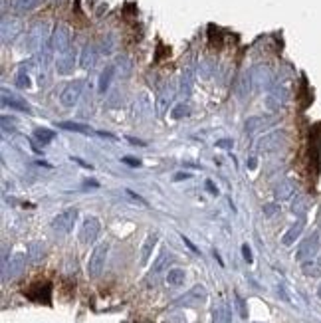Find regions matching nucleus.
I'll return each mask as SVG.
<instances>
[{
	"mask_svg": "<svg viewBox=\"0 0 321 323\" xmlns=\"http://www.w3.org/2000/svg\"><path fill=\"white\" fill-rule=\"evenodd\" d=\"M248 165H250V169H254V167H256V159H250Z\"/></svg>",
	"mask_w": 321,
	"mask_h": 323,
	"instance_id": "41",
	"label": "nucleus"
},
{
	"mask_svg": "<svg viewBox=\"0 0 321 323\" xmlns=\"http://www.w3.org/2000/svg\"><path fill=\"white\" fill-rule=\"evenodd\" d=\"M303 274H305V276H319L321 270L319 266H315L313 262H305V264H303Z\"/></svg>",
	"mask_w": 321,
	"mask_h": 323,
	"instance_id": "27",
	"label": "nucleus"
},
{
	"mask_svg": "<svg viewBox=\"0 0 321 323\" xmlns=\"http://www.w3.org/2000/svg\"><path fill=\"white\" fill-rule=\"evenodd\" d=\"M107 252H109V244L107 242H101L97 244L90 256V262H88V276L90 278H99L103 268H105V260H107Z\"/></svg>",
	"mask_w": 321,
	"mask_h": 323,
	"instance_id": "1",
	"label": "nucleus"
},
{
	"mask_svg": "<svg viewBox=\"0 0 321 323\" xmlns=\"http://www.w3.org/2000/svg\"><path fill=\"white\" fill-rule=\"evenodd\" d=\"M185 278H187L185 270H181V268H173V270H169V274H167V284H169L171 288H179V286H183V284H185Z\"/></svg>",
	"mask_w": 321,
	"mask_h": 323,
	"instance_id": "14",
	"label": "nucleus"
},
{
	"mask_svg": "<svg viewBox=\"0 0 321 323\" xmlns=\"http://www.w3.org/2000/svg\"><path fill=\"white\" fill-rule=\"evenodd\" d=\"M206 189H208V191H210V193H212V194H218V191H216V189H214V185H212V183H210V181H208V183H206Z\"/></svg>",
	"mask_w": 321,
	"mask_h": 323,
	"instance_id": "39",
	"label": "nucleus"
},
{
	"mask_svg": "<svg viewBox=\"0 0 321 323\" xmlns=\"http://www.w3.org/2000/svg\"><path fill=\"white\" fill-rule=\"evenodd\" d=\"M34 288L38 290V295H34L32 299L34 301H42V284H36ZM50 293H52V286L46 284V288H44V301H46V303H50Z\"/></svg>",
	"mask_w": 321,
	"mask_h": 323,
	"instance_id": "22",
	"label": "nucleus"
},
{
	"mask_svg": "<svg viewBox=\"0 0 321 323\" xmlns=\"http://www.w3.org/2000/svg\"><path fill=\"white\" fill-rule=\"evenodd\" d=\"M242 254H244V260H246L248 264L252 262V250H250V246H248V244H244V246H242Z\"/></svg>",
	"mask_w": 321,
	"mask_h": 323,
	"instance_id": "33",
	"label": "nucleus"
},
{
	"mask_svg": "<svg viewBox=\"0 0 321 323\" xmlns=\"http://www.w3.org/2000/svg\"><path fill=\"white\" fill-rule=\"evenodd\" d=\"M317 248H319V234L313 232L311 236H307V238L299 244V248H297V252H295V258L301 260V262L313 258V256L317 254Z\"/></svg>",
	"mask_w": 321,
	"mask_h": 323,
	"instance_id": "3",
	"label": "nucleus"
},
{
	"mask_svg": "<svg viewBox=\"0 0 321 323\" xmlns=\"http://www.w3.org/2000/svg\"><path fill=\"white\" fill-rule=\"evenodd\" d=\"M34 137H36V141H38V143L48 145V143H52V141H54L56 133H54L52 129H36L34 131Z\"/></svg>",
	"mask_w": 321,
	"mask_h": 323,
	"instance_id": "18",
	"label": "nucleus"
},
{
	"mask_svg": "<svg viewBox=\"0 0 321 323\" xmlns=\"http://www.w3.org/2000/svg\"><path fill=\"white\" fill-rule=\"evenodd\" d=\"M169 262H171V256H169V252L167 250H163L159 254V258L155 260V264H153V274L157 276V274H160L167 266H169Z\"/></svg>",
	"mask_w": 321,
	"mask_h": 323,
	"instance_id": "19",
	"label": "nucleus"
},
{
	"mask_svg": "<svg viewBox=\"0 0 321 323\" xmlns=\"http://www.w3.org/2000/svg\"><path fill=\"white\" fill-rule=\"evenodd\" d=\"M123 163H127V165H133V167H139V161H137V159H127V157H125V159H123Z\"/></svg>",
	"mask_w": 321,
	"mask_h": 323,
	"instance_id": "38",
	"label": "nucleus"
},
{
	"mask_svg": "<svg viewBox=\"0 0 321 323\" xmlns=\"http://www.w3.org/2000/svg\"><path fill=\"white\" fill-rule=\"evenodd\" d=\"M278 210H280V206H278V204H274V202L264 204V214H266V216H274Z\"/></svg>",
	"mask_w": 321,
	"mask_h": 323,
	"instance_id": "29",
	"label": "nucleus"
},
{
	"mask_svg": "<svg viewBox=\"0 0 321 323\" xmlns=\"http://www.w3.org/2000/svg\"><path fill=\"white\" fill-rule=\"evenodd\" d=\"M303 228H305V218H299V220H297V222H295V224H293V226L289 228L288 232L284 234L282 242H284L286 246H291V244H293V242L299 238V234L303 232Z\"/></svg>",
	"mask_w": 321,
	"mask_h": 323,
	"instance_id": "11",
	"label": "nucleus"
},
{
	"mask_svg": "<svg viewBox=\"0 0 321 323\" xmlns=\"http://www.w3.org/2000/svg\"><path fill=\"white\" fill-rule=\"evenodd\" d=\"M232 145H234V143H232L230 139H222V141L216 143V147H232Z\"/></svg>",
	"mask_w": 321,
	"mask_h": 323,
	"instance_id": "35",
	"label": "nucleus"
},
{
	"mask_svg": "<svg viewBox=\"0 0 321 323\" xmlns=\"http://www.w3.org/2000/svg\"><path fill=\"white\" fill-rule=\"evenodd\" d=\"M113 75H115V65H109V67H105L101 71V75H99V92L101 94H105L109 90V84H111Z\"/></svg>",
	"mask_w": 321,
	"mask_h": 323,
	"instance_id": "16",
	"label": "nucleus"
},
{
	"mask_svg": "<svg viewBox=\"0 0 321 323\" xmlns=\"http://www.w3.org/2000/svg\"><path fill=\"white\" fill-rule=\"evenodd\" d=\"M67 46H69V30L67 26H58L52 36V48L58 52H65Z\"/></svg>",
	"mask_w": 321,
	"mask_h": 323,
	"instance_id": "7",
	"label": "nucleus"
},
{
	"mask_svg": "<svg viewBox=\"0 0 321 323\" xmlns=\"http://www.w3.org/2000/svg\"><path fill=\"white\" fill-rule=\"evenodd\" d=\"M291 194H293V185L288 183V181H284V183H280L276 187V198L278 200H288Z\"/></svg>",
	"mask_w": 321,
	"mask_h": 323,
	"instance_id": "17",
	"label": "nucleus"
},
{
	"mask_svg": "<svg viewBox=\"0 0 321 323\" xmlns=\"http://www.w3.org/2000/svg\"><path fill=\"white\" fill-rule=\"evenodd\" d=\"M317 295H319V297H321V286H319V290H317Z\"/></svg>",
	"mask_w": 321,
	"mask_h": 323,
	"instance_id": "42",
	"label": "nucleus"
},
{
	"mask_svg": "<svg viewBox=\"0 0 321 323\" xmlns=\"http://www.w3.org/2000/svg\"><path fill=\"white\" fill-rule=\"evenodd\" d=\"M282 139H284V133L282 131H272V133H268V135H264L262 139H260V143H258V149L260 151H272V149H276L280 143H282Z\"/></svg>",
	"mask_w": 321,
	"mask_h": 323,
	"instance_id": "8",
	"label": "nucleus"
},
{
	"mask_svg": "<svg viewBox=\"0 0 321 323\" xmlns=\"http://www.w3.org/2000/svg\"><path fill=\"white\" fill-rule=\"evenodd\" d=\"M60 127L67 131H75V133H90V131H92L88 125H84V123H73V121H62Z\"/></svg>",
	"mask_w": 321,
	"mask_h": 323,
	"instance_id": "21",
	"label": "nucleus"
},
{
	"mask_svg": "<svg viewBox=\"0 0 321 323\" xmlns=\"http://www.w3.org/2000/svg\"><path fill=\"white\" fill-rule=\"evenodd\" d=\"M82 65L88 69V67H94L97 62V50L94 44H88L86 48H84V52H82Z\"/></svg>",
	"mask_w": 321,
	"mask_h": 323,
	"instance_id": "13",
	"label": "nucleus"
},
{
	"mask_svg": "<svg viewBox=\"0 0 321 323\" xmlns=\"http://www.w3.org/2000/svg\"><path fill=\"white\" fill-rule=\"evenodd\" d=\"M16 86H18V88H28V86H30V79H28V75H26L24 71H20V73L16 75Z\"/></svg>",
	"mask_w": 321,
	"mask_h": 323,
	"instance_id": "28",
	"label": "nucleus"
},
{
	"mask_svg": "<svg viewBox=\"0 0 321 323\" xmlns=\"http://www.w3.org/2000/svg\"><path fill=\"white\" fill-rule=\"evenodd\" d=\"M117 67H119L121 75H123V77H127L129 73H131V62H129V58H125V56H121V58L117 60Z\"/></svg>",
	"mask_w": 321,
	"mask_h": 323,
	"instance_id": "26",
	"label": "nucleus"
},
{
	"mask_svg": "<svg viewBox=\"0 0 321 323\" xmlns=\"http://www.w3.org/2000/svg\"><path fill=\"white\" fill-rule=\"evenodd\" d=\"M236 305H238V309H240V315H242V317H248V313H246V305H244V301H242V297H240V295H236Z\"/></svg>",
	"mask_w": 321,
	"mask_h": 323,
	"instance_id": "32",
	"label": "nucleus"
},
{
	"mask_svg": "<svg viewBox=\"0 0 321 323\" xmlns=\"http://www.w3.org/2000/svg\"><path fill=\"white\" fill-rule=\"evenodd\" d=\"M189 177H191V175H187V173H181V175H177L175 179H177V181H181V179H189Z\"/></svg>",
	"mask_w": 321,
	"mask_h": 323,
	"instance_id": "40",
	"label": "nucleus"
},
{
	"mask_svg": "<svg viewBox=\"0 0 321 323\" xmlns=\"http://www.w3.org/2000/svg\"><path fill=\"white\" fill-rule=\"evenodd\" d=\"M157 234L153 232V234H149L147 238H145V242H143V248H141V264L145 266L149 258H151V252H153V248H155V244H157Z\"/></svg>",
	"mask_w": 321,
	"mask_h": 323,
	"instance_id": "12",
	"label": "nucleus"
},
{
	"mask_svg": "<svg viewBox=\"0 0 321 323\" xmlns=\"http://www.w3.org/2000/svg\"><path fill=\"white\" fill-rule=\"evenodd\" d=\"M291 210H293L295 214H303V212L307 210V200H305L303 196L295 198V200H293V204H291Z\"/></svg>",
	"mask_w": 321,
	"mask_h": 323,
	"instance_id": "25",
	"label": "nucleus"
},
{
	"mask_svg": "<svg viewBox=\"0 0 321 323\" xmlns=\"http://www.w3.org/2000/svg\"><path fill=\"white\" fill-rule=\"evenodd\" d=\"M99 232H101V224H99V220H97L96 216H90V218H86V222L82 224V230H79V240L84 242V244H94L97 240V236H99Z\"/></svg>",
	"mask_w": 321,
	"mask_h": 323,
	"instance_id": "4",
	"label": "nucleus"
},
{
	"mask_svg": "<svg viewBox=\"0 0 321 323\" xmlns=\"http://www.w3.org/2000/svg\"><path fill=\"white\" fill-rule=\"evenodd\" d=\"M214 323H224V311L222 309H214Z\"/></svg>",
	"mask_w": 321,
	"mask_h": 323,
	"instance_id": "34",
	"label": "nucleus"
},
{
	"mask_svg": "<svg viewBox=\"0 0 321 323\" xmlns=\"http://www.w3.org/2000/svg\"><path fill=\"white\" fill-rule=\"evenodd\" d=\"M73 65H75V54H73V52H64V54L56 60V69H58V73H62V75L71 73V71H73Z\"/></svg>",
	"mask_w": 321,
	"mask_h": 323,
	"instance_id": "9",
	"label": "nucleus"
},
{
	"mask_svg": "<svg viewBox=\"0 0 321 323\" xmlns=\"http://www.w3.org/2000/svg\"><path fill=\"white\" fill-rule=\"evenodd\" d=\"M248 92H250V75H242L238 82V96L246 97Z\"/></svg>",
	"mask_w": 321,
	"mask_h": 323,
	"instance_id": "24",
	"label": "nucleus"
},
{
	"mask_svg": "<svg viewBox=\"0 0 321 323\" xmlns=\"http://www.w3.org/2000/svg\"><path fill=\"white\" fill-rule=\"evenodd\" d=\"M2 103H4L6 107H14V109H22V111H30V105H28L24 99L16 97L14 94H8V90H2Z\"/></svg>",
	"mask_w": 321,
	"mask_h": 323,
	"instance_id": "10",
	"label": "nucleus"
},
{
	"mask_svg": "<svg viewBox=\"0 0 321 323\" xmlns=\"http://www.w3.org/2000/svg\"><path fill=\"white\" fill-rule=\"evenodd\" d=\"M183 240H185V244H187V246H189V248L193 250L194 254H198V250H196V246H194V244H193V242H191V240H189V238H187V236H183Z\"/></svg>",
	"mask_w": 321,
	"mask_h": 323,
	"instance_id": "36",
	"label": "nucleus"
},
{
	"mask_svg": "<svg viewBox=\"0 0 321 323\" xmlns=\"http://www.w3.org/2000/svg\"><path fill=\"white\" fill-rule=\"evenodd\" d=\"M24 268H26V254H14L12 258H10V264L2 270V278L4 280H14V278H18L22 272H24Z\"/></svg>",
	"mask_w": 321,
	"mask_h": 323,
	"instance_id": "6",
	"label": "nucleus"
},
{
	"mask_svg": "<svg viewBox=\"0 0 321 323\" xmlns=\"http://www.w3.org/2000/svg\"><path fill=\"white\" fill-rule=\"evenodd\" d=\"M71 161H75V163H77V165H82V167H86V169H94L92 165H88V163H84V161H82V159H79V157H71Z\"/></svg>",
	"mask_w": 321,
	"mask_h": 323,
	"instance_id": "37",
	"label": "nucleus"
},
{
	"mask_svg": "<svg viewBox=\"0 0 321 323\" xmlns=\"http://www.w3.org/2000/svg\"><path fill=\"white\" fill-rule=\"evenodd\" d=\"M169 99H171V96H167V94H163V96L159 97V101H157V111H159V113L165 111V107H167Z\"/></svg>",
	"mask_w": 321,
	"mask_h": 323,
	"instance_id": "30",
	"label": "nucleus"
},
{
	"mask_svg": "<svg viewBox=\"0 0 321 323\" xmlns=\"http://www.w3.org/2000/svg\"><path fill=\"white\" fill-rule=\"evenodd\" d=\"M44 256H46V244H42V242H32V244L28 246V260H30L32 264H38Z\"/></svg>",
	"mask_w": 321,
	"mask_h": 323,
	"instance_id": "15",
	"label": "nucleus"
},
{
	"mask_svg": "<svg viewBox=\"0 0 321 323\" xmlns=\"http://www.w3.org/2000/svg\"><path fill=\"white\" fill-rule=\"evenodd\" d=\"M38 2L40 0H14L12 6H14L16 12H30V10H34L38 6Z\"/></svg>",
	"mask_w": 321,
	"mask_h": 323,
	"instance_id": "20",
	"label": "nucleus"
},
{
	"mask_svg": "<svg viewBox=\"0 0 321 323\" xmlns=\"http://www.w3.org/2000/svg\"><path fill=\"white\" fill-rule=\"evenodd\" d=\"M75 218H77V210H75V208H67V210L60 212V214L52 220V228H54L58 234H67V232H71Z\"/></svg>",
	"mask_w": 321,
	"mask_h": 323,
	"instance_id": "2",
	"label": "nucleus"
},
{
	"mask_svg": "<svg viewBox=\"0 0 321 323\" xmlns=\"http://www.w3.org/2000/svg\"><path fill=\"white\" fill-rule=\"evenodd\" d=\"M125 193H127V196H131V198H133V202H139L141 206H147V200H143V198H141L139 194H135L133 191H129V189L125 191Z\"/></svg>",
	"mask_w": 321,
	"mask_h": 323,
	"instance_id": "31",
	"label": "nucleus"
},
{
	"mask_svg": "<svg viewBox=\"0 0 321 323\" xmlns=\"http://www.w3.org/2000/svg\"><path fill=\"white\" fill-rule=\"evenodd\" d=\"M82 94H84V82L77 79V82L65 86V90L62 92V96H60V101H62L64 107H73V105L79 101Z\"/></svg>",
	"mask_w": 321,
	"mask_h": 323,
	"instance_id": "5",
	"label": "nucleus"
},
{
	"mask_svg": "<svg viewBox=\"0 0 321 323\" xmlns=\"http://www.w3.org/2000/svg\"><path fill=\"white\" fill-rule=\"evenodd\" d=\"M189 113H191V107H189L187 103H179V105L173 109L171 117H173V119H181V117H185V115H189Z\"/></svg>",
	"mask_w": 321,
	"mask_h": 323,
	"instance_id": "23",
	"label": "nucleus"
}]
</instances>
